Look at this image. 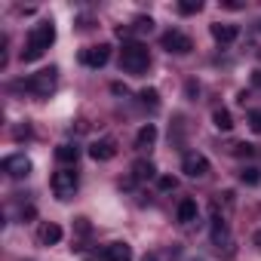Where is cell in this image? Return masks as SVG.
<instances>
[{
  "mask_svg": "<svg viewBox=\"0 0 261 261\" xmlns=\"http://www.w3.org/2000/svg\"><path fill=\"white\" fill-rule=\"evenodd\" d=\"M4 172H7L10 178H28V175H31V160H28L25 154H13V157L4 160Z\"/></svg>",
  "mask_w": 261,
  "mask_h": 261,
  "instance_id": "cell-8",
  "label": "cell"
},
{
  "mask_svg": "<svg viewBox=\"0 0 261 261\" xmlns=\"http://www.w3.org/2000/svg\"><path fill=\"white\" fill-rule=\"evenodd\" d=\"M148 65H151V53H148L145 43H139V40L123 43V49H120V68L126 74H145Z\"/></svg>",
  "mask_w": 261,
  "mask_h": 261,
  "instance_id": "cell-2",
  "label": "cell"
},
{
  "mask_svg": "<svg viewBox=\"0 0 261 261\" xmlns=\"http://www.w3.org/2000/svg\"><path fill=\"white\" fill-rule=\"evenodd\" d=\"M249 129L261 136V111H249Z\"/></svg>",
  "mask_w": 261,
  "mask_h": 261,
  "instance_id": "cell-24",
  "label": "cell"
},
{
  "mask_svg": "<svg viewBox=\"0 0 261 261\" xmlns=\"http://www.w3.org/2000/svg\"><path fill=\"white\" fill-rule=\"evenodd\" d=\"M53 43H56V25H53V22L34 25L31 34H28V43H25V49H22V62H37Z\"/></svg>",
  "mask_w": 261,
  "mask_h": 261,
  "instance_id": "cell-1",
  "label": "cell"
},
{
  "mask_svg": "<svg viewBox=\"0 0 261 261\" xmlns=\"http://www.w3.org/2000/svg\"><path fill=\"white\" fill-rule=\"evenodd\" d=\"M160 43H163L166 53H175V56H188V53L194 49V40H191L185 31H166V34L160 37Z\"/></svg>",
  "mask_w": 261,
  "mask_h": 261,
  "instance_id": "cell-5",
  "label": "cell"
},
{
  "mask_svg": "<svg viewBox=\"0 0 261 261\" xmlns=\"http://www.w3.org/2000/svg\"><path fill=\"white\" fill-rule=\"evenodd\" d=\"M56 83H59V71L56 68H43V71H37V74H31L22 86L28 89V92H34V95H40V98H46L53 89H56Z\"/></svg>",
  "mask_w": 261,
  "mask_h": 261,
  "instance_id": "cell-3",
  "label": "cell"
},
{
  "mask_svg": "<svg viewBox=\"0 0 261 261\" xmlns=\"http://www.w3.org/2000/svg\"><path fill=\"white\" fill-rule=\"evenodd\" d=\"M145 261H157V255H145Z\"/></svg>",
  "mask_w": 261,
  "mask_h": 261,
  "instance_id": "cell-32",
  "label": "cell"
},
{
  "mask_svg": "<svg viewBox=\"0 0 261 261\" xmlns=\"http://www.w3.org/2000/svg\"><path fill=\"white\" fill-rule=\"evenodd\" d=\"M209 31H212V37H215L218 43H233V40L240 37V28H237V25H224V22H215Z\"/></svg>",
  "mask_w": 261,
  "mask_h": 261,
  "instance_id": "cell-12",
  "label": "cell"
},
{
  "mask_svg": "<svg viewBox=\"0 0 261 261\" xmlns=\"http://www.w3.org/2000/svg\"><path fill=\"white\" fill-rule=\"evenodd\" d=\"M154 175H157V166L151 160H136L133 163V178L136 181H151Z\"/></svg>",
  "mask_w": 261,
  "mask_h": 261,
  "instance_id": "cell-15",
  "label": "cell"
},
{
  "mask_svg": "<svg viewBox=\"0 0 261 261\" xmlns=\"http://www.w3.org/2000/svg\"><path fill=\"white\" fill-rule=\"evenodd\" d=\"M108 59H111V46H108V43H98V46H89V49L80 53V62H83L86 68H105Z\"/></svg>",
  "mask_w": 261,
  "mask_h": 261,
  "instance_id": "cell-7",
  "label": "cell"
},
{
  "mask_svg": "<svg viewBox=\"0 0 261 261\" xmlns=\"http://www.w3.org/2000/svg\"><path fill=\"white\" fill-rule=\"evenodd\" d=\"M181 172H185L188 178H203V175H209V160H206V154H200V151L185 154V160H181Z\"/></svg>",
  "mask_w": 261,
  "mask_h": 261,
  "instance_id": "cell-6",
  "label": "cell"
},
{
  "mask_svg": "<svg viewBox=\"0 0 261 261\" xmlns=\"http://www.w3.org/2000/svg\"><path fill=\"white\" fill-rule=\"evenodd\" d=\"M77 230H80V233H89V221H86V218H77Z\"/></svg>",
  "mask_w": 261,
  "mask_h": 261,
  "instance_id": "cell-27",
  "label": "cell"
},
{
  "mask_svg": "<svg viewBox=\"0 0 261 261\" xmlns=\"http://www.w3.org/2000/svg\"><path fill=\"white\" fill-rule=\"evenodd\" d=\"M197 92H200V86H197V83L191 80V83H188V95H197Z\"/></svg>",
  "mask_w": 261,
  "mask_h": 261,
  "instance_id": "cell-29",
  "label": "cell"
},
{
  "mask_svg": "<svg viewBox=\"0 0 261 261\" xmlns=\"http://www.w3.org/2000/svg\"><path fill=\"white\" fill-rule=\"evenodd\" d=\"M139 98H142V105H148V108H160V92H157V89H151V86H148V89H142V92H139Z\"/></svg>",
  "mask_w": 261,
  "mask_h": 261,
  "instance_id": "cell-21",
  "label": "cell"
},
{
  "mask_svg": "<svg viewBox=\"0 0 261 261\" xmlns=\"http://www.w3.org/2000/svg\"><path fill=\"white\" fill-rule=\"evenodd\" d=\"M111 89H114V92H117V95H126V92H129V89H126V86H123V83H114V86H111Z\"/></svg>",
  "mask_w": 261,
  "mask_h": 261,
  "instance_id": "cell-28",
  "label": "cell"
},
{
  "mask_svg": "<svg viewBox=\"0 0 261 261\" xmlns=\"http://www.w3.org/2000/svg\"><path fill=\"white\" fill-rule=\"evenodd\" d=\"M203 10V0H178V13L181 16H197Z\"/></svg>",
  "mask_w": 261,
  "mask_h": 261,
  "instance_id": "cell-20",
  "label": "cell"
},
{
  "mask_svg": "<svg viewBox=\"0 0 261 261\" xmlns=\"http://www.w3.org/2000/svg\"><path fill=\"white\" fill-rule=\"evenodd\" d=\"M157 185H160V191H175V185H178V181H175L172 175H163V178H160Z\"/></svg>",
  "mask_w": 261,
  "mask_h": 261,
  "instance_id": "cell-25",
  "label": "cell"
},
{
  "mask_svg": "<svg viewBox=\"0 0 261 261\" xmlns=\"http://www.w3.org/2000/svg\"><path fill=\"white\" fill-rule=\"evenodd\" d=\"M230 154H233V157H252V154H255V145L240 142V145H233V148H230Z\"/></svg>",
  "mask_w": 261,
  "mask_h": 261,
  "instance_id": "cell-23",
  "label": "cell"
},
{
  "mask_svg": "<svg viewBox=\"0 0 261 261\" xmlns=\"http://www.w3.org/2000/svg\"><path fill=\"white\" fill-rule=\"evenodd\" d=\"M89 157H92L95 163L114 160V157H117V142H114V139H98V142H92V145H89Z\"/></svg>",
  "mask_w": 261,
  "mask_h": 261,
  "instance_id": "cell-9",
  "label": "cell"
},
{
  "mask_svg": "<svg viewBox=\"0 0 261 261\" xmlns=\"http://www.w3.org/2000/svg\"><path fill=\"white\" fill-rule=\"evenodd\" d=\"M197 215H200V206H197V200L185 197V200L178 203V221H181V224H191V221H197Z\"/></svg>",
  "mask_w": 261,
  "mask_h": 261,
  "instance_id": "cell-14",
  "label": "cell"
},
{
  "mask_svg": "<svg viewBox=\"0 0 261 261\" xmlns=\"http://www.w3.org/2000/svg\"><path fill=\"white\" fill-rule=\"evenodd\" d=\"M221 7H224V10H243L240 0H221Z\"/></svg>",
  "mask_w": 261,
  "mask_h": 261,
  "instance_id": "cell-26",
  "label": "cell"
},
{
  "mask_svg": "<svg viewBox=\"0 0 261 261\" xmlns=\"http://www.w3.org/2000/svg\"><path fill=\"white\" fill-rule=\"evenodd\" d=\"M240 181H243V185H249V188L261 185V169H258V166H246V169L240 172Z\"/></svg>",
  "mask_w": 261,
  "mask_h": 261,
  "instance_id": "cell-19",
  "label": "cell"
},
{
  "mask_svg": "<svg viewBox=\"0 0 261 261\" xmlns=\"http://www.w3.org/2000/svg\"><path fill=\"white\" fill-rule=\"evenodd\" d=\"M258 31H261V22H258Z\"/></svg>",
  "mask_w": 261,
  "mask_h": 261,
  "instance_id": "cell-33",
  "label": "cell"
},
{
  "mask_svg": "<svg viewBox=\"0 0 261 261\" xmlns=\"http://www.w3.org/2000/svg\"><path fill=\"white\" fill-rule=\"evenodd\" d=\"M212 123H215V129H221V133H230V129H233V117H230V111H224V108H218V111L212 114Z\"/></svg>",
  "mask_w": 261,
  "mask_h": 261,
  "instance_id": "cell-18",
  "label": "cell"
},
{
  "mask_svg": "<svg viewBox=\"0 0 261 261\" xmlns=\"http://www.w3.org/2000/svg\"><path fill=\"white\" fill-rule=\"evenodd\" d=\"M154 142H157V126L154 123H145L139 129V136H136V148L139 151H148V148H154Z\"/></svg>",
  "mask_w": 261,
  "mask_h": 261,
  "instance_id": "cell-13",
  "label": "cell"
},
{
  "mask_svg": "<svg viewBox=\"0 0 261 261\" xmlns=\"http://www.w3.org/2000/svg\"><path fill=\"white\" fill-rule=\"evenodd\" d=\"M133 31H139V34L148 31V34H151V31H154V19H151V16H139L136 25H133Z\"/></svg>",
  "mask_w": 261,
  "mask_h": 261,
  "instance_id": "cell-22",
  "label": "cell"
},
{
  "mask_svg": "<svg viewBox=\"0 0 261 261\" xmlns=\"http://www.w3.org/2000/svg\"><path fill=\"white\" fill-rule=\"evenodd\" d=\"M77 172L74 169H59L53 178H49V188H53V194L59 197V200H71L74 197V191H77Z\"/></svg>",
  "mask_w": 261,
  "mask_h": 261,
  "instance_id": "cell-4",
  "label": "cell"
},
{
  "mask_svg": "<svg viewBox=\"0 0 261 261\" xmlns=\"http://www.w3.org/2000/svg\"><path fill=\"white\" fill-rule=\"evenodd\" d=\"M252 83H255V86H261V71H255V74H252Z\"/></svg>",
  "mask_w": 261,
  "mask_h": 261,
  "instance_id": "cell-30",
  "label": "cell"
},
{
  "mask_svg": "<svg viewBox=\"0 0 261 261\" xmlns=\"http://www.w3.org/2000/svg\"><path fill=\"white\" fill-rule=\"evenodd\" d=\"M252 240H255V246H258V249H261V230H258V233H255V237H252Z\"/></svg>",
  "mask_w": 261,
  "mask_h": 261,
  "instance_id": "cell-31",
  "label": "cell"
},
{
  "mask_svg": "<svg viewBox=\"0 0 261 261\" xmlns=\"http://www.w3.org/2000/svg\"><path fill=\"white\" fill-rule=\"evenodd\" d=\"M98 258L101 261H133L136 255H133V246L129 243H108Z\"/></svg>",
  "mask_w": 261,
  "mask_h": 261,
  "instance_id": "cell-10",
  "label": "cell"
},
{
  "mask_svg": "<svg viewBox=\"0 0 261 261\" xmlns=\"http://www.w3.org/2000/svg\"><path fill=\"white\" fill-rule=\"evenodd\" d=\"M37 240H40L43 246H56V243L62 240V227H59V224H53V221H46V224L40 227V233H37Z\"/></svg>",
  "mask_w": 261,
  "mask_h": 261,
  "instance_id": "cell-16",
  "label": "cell"
},
{
  "mask_svg": "<svg viewBox=\"0 0 261 261\" xmlns=\"http://www.w3.org/2000/svg\"><path fill=\"white\" fill-rule=\"evenodd\" d=\"M77 157H80V148L77 145H59L56 148V160L59 163H77Z\"/></svg>",
  "mask_w": 261,
  "mask_h": 261,
  "instance_id": "cell-17",
  "label": "cell"
},
{
  "mask_svg": "<svg viewBox=\"0 0 261 261\" xmlns=\"http://www.w3.org/2000/svg\"><path fill=\"white\" fill-rule=\"evenodd\" d=\"M212 243H215L218 249H221V243H224V246H230V237H227V221L218 215V209L212 212Z\"/></svg>",
  "mask_w": 261,
  "mask_h": 261,
  "instance_id": "cell-11",
  "label": "cell"
}]
</instances>
